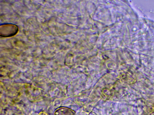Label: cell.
<instances>
[{
  "label": "cell",
  "mask_w": 154,
  "mask_h": 115,
  "mask_svg": "<svg viewBox=\"0 0 154 115\" xmlns=\"http://www.w3.org/2000/svg\"><path fill=\"white\" fill-rule=\"evenodd\" d=\"M2 30H1V34H2V37H9L13 36L16 34L18 31V28L16 26L12 24H5L2 25Z\"/></svg>",
  "instance_id": "6da1fadb"
},
{
  "label": "cell",
  "mask_w": 154,
  "mask_h": 115,
  "mask_svg": "<svg viewBox=\"0 0 154 115\" xmlns=\"http://www.w3.org/2000/svg\"><path fill=\"white\" fill-rule=\"evenodd\" d=\"M54 114V115H75V112L69 108L61 107L57 109Z\"/></svg>",
  "instance_id": "7a4b0ae2"
}]
</instances>
